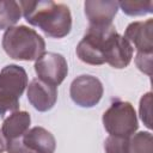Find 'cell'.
Listing matches in <instances>:
<instances>
[{"label": "cell", "mask_w": 153, "mask_h": 153, "mask_svg": "<svg viewBox=\"0 0 153 153\" xmlns=\"http://www.w3.org/2000/svg\"><path fill=\"white\" fill-rule=\"evenodd\" d=\"M19 6L25 20L41 29L48 37L62 38L71 32L72 14L67 5L51 0H23Z\"/></svg>", "instance_id": "1"}, {"label": "cell", "mask_w": 153, "mask_h": 153, "mask_svg": "<svg viewBox=\"0 0 153 153\" xmlns=\"http://www.w3.org/2000/svg\"><path fill=\"white\" fill-rule=\"evenodd\" d=\"M1 44L11 59L20 61L37 60L45 50L43 37L25 25L8 27L2 36Z\"/></svg>", "instance_id": "2"}, {"label": "cell", "mask_w": 153, "mask_h": 153, "mask_svg": "<svg viewBox=\"0 0 153 153\" xmlns=\"http://www.w3.org/2000/svg\"><path fill=\"white\" fill-rule=\"evenodd\" d=\"M114 24L110 25H88L84 37L78 43L75 53L80 61L99 66L105 63V53L108 44L114 33H116Z\"/></svg>", "instance_id": "3"}, {"label": "cell", "mask_w": 153, "mask_h": 153, "mask_svg": "<svg viewBox=\"0 0 153 153\" xmlns=\"http://www.w3.org/2000/svg\"><path fill=\"white\" fill-rule=\"evenodd\" d=\"M26 71L18 65H7L0 71V116L19 109V98L27 86Z\"/></svg>", "instance_id": "4"}, {"label": "cell", "mask_w": 153, "mask_h": 153, "mask_svg": "<svg viewBox=\"0 0 153 153\" xmlns=\"http://www.w3.org/2000/svg\"><path fill=\"white\" fill-rule=\"evenodd\" d=\"M103 126L110 135L129 137L139 128L134 106L129 102L114 100L103 114Z\"/></svg>", "instance_id": "5"}, {"label": "cell", "mask_w": 153, "mask_h": 153, "mask_svg": "<svg viewBox=\"0 0 153 153\" xmlns=\"http://www.w3.org/2000/svg\"><path fill=\"white\" fill-rule=\"evenodd\" d=\"M104 88L102 81L88 74L76 76L69 87L72 100L81 108H92L102 99Z\"/></svg>", "instance_id": "6"}, {"label": "cell", "mask_w": 153, "mask_h": 153, "mask_svg": "<svg viewBox=\"0 0 153 153\" xmlns=\"http://www.w3.org/2000/svg\"><path fill=\"white\" fill-rule=\"evenodd\" d=\"M33 67L39 80L55 87L65 80L68 73V65L65 56L53 51L41 55Z\"/></svg>", "instance_id": "7"}, {"label": "cell", "mask_w": 153, "mask_h": 153, "mask_svg": "<svg viewBox=\"0 0 153 153\" xmlns=\"http://www.w3.org/2000/svg\"><path fill=\"white\" fill-rule=\"evenodd\" d=\"M26 94L30 104L41 112L53 109L57 100V88L39 80L38 78L33 79L27 85Z\"/></svg>", "instance_id": "8"}, {"label": "cell", "mask_w": 153, "mask_h": 153, "mask_svg": "<svg viewBox=\"0 0 153 153\" xmlns=\"http://www.w3.org/2000/svg\"><path fill=\"white\" fill-rule=\"evenodd\" d=\"M123 37L137 53H153V19L130 23Z\"/></svg>", "instance_id": "9"}, {"label": "cell", "mask_w": 153, "mask_h": 153, "mask_svg": "<svg viewBox=\"0 0 153 153\" xmlns=\"http://www.w3.org/2000/svg\"><path fill=\"white\" fill-rule=\"evenodd\" d=\"M31 116L27 111H14L2 123L1 134L5 141V147L8 145L19 143L23 136L30 128Z\"/></svg>", "instance_id": "10"}, {"label": "cell", "mask_w": 153, "mask_h": 153, "mask_svg": "<svg viewBox=\"0 0 153 153\" xmlns=\"http://www.w3.org/2000/svg\"><path fill=\"white\" fill-rule=\"evenodd\" d=\"M134 48L131 44L118 32L114 33L108 44V49L105 53V62L111 67L121 69L126 68L133 57Z\"/></svg>", "instance_id": "11"}, {"label": "cell", "mask_w": 153, "mask_h": 153, "mask_svg": "<svg viewBox=\"0 0 153 153\" xmlns=\"http://www.w3.org/2000/svg\"><path fill=\"white\" fill-rule=\"evenodd\" d=\"M84 8L90 25H110L117 14L118 2L112 0H87Z\"/></svg>", "instance_id": "12"}, {"label": "cell", "mask_w": 153, "mask_h": 153, "mask_svg": "<svg viewBox=\"0 0 153 153\" xmlns=\"http://www.w3.org/2000/svg\"><path fill=\"white\" fill-rule=\"evenodd\" d=\"M23 145L30 153H54L56 141L54 135L43 127H33L23 136Z\"/></svg>", "instance_id": "13"}, {"label": "cell", "mask_w": 153, "mask_h": 153, "mask_svg": "<svg viewBox=\"0 0 153 153\" xmlns=\"http://www.w3.org/2000/svg\"><path fill=\"white\" fill-rule=\"evenodd\" d=\"M22 17L19 2L13 0H0V30L14 26Z\"/></svg>", "instance_id": "14"}, {"label": "cell", "mask_w": 153, "mask_h": 153, "mask_svg": "<svg viewBox=\"0 0 153 153\" xmlns=\"http://www.w3.org/2000/svg\"><path fill=\"white\" fill-rule=\"evenodd\" d=\"M127 153H153V136L149 131H139L128 139Z\"/></svg>", "instance_id": "15"}, {"label": "cell", "mask_w": 153, "mask_h": 153, "mask_svg": "<svg viewBox=\"0 0 153 153\" xmlns=\"http://www.w3.org/2000/svg\"><path fill=\"white\" fill-rule=\"evenodd\" d=\"M118 7L127 16L136 17L145 16L153 12V2L151 0H134V1H120Z\"/></svg>", "instance_id": "16"}, {"label": "cell", "mask_w": 153, "mask_h": 153, "mask_svg": "<svg viewBox=\"0 0 153 153\" xmlns=\"http://www.w3.org/2000/svg\"><path fill=\"white\" fill-rule=\"evenodd\" d=\"M128 139L123 136L110 135L104 141L105 153H127L128 149Z\"/></svg>", "instance_id": "17"}, {"label": "cell", "mask_w": 153, "mask_h": 153, "mask_svg": "<svg viewBox=\"0 0 153 153\" xmlns=\"http://www.w3.org/2000/svg\"><path fill=\"white\" fill-rule=\"evenodd\" d=\"M139 111H140V118L143 122V124L151 129L152 128V92H147L143 94L140 99V105H139Z\"/></svg>", "instance_id": "18"}, {"label": "cell", "mask_w": 153, "mask_h": 153, "mask_svg": "<svg viewBox=\"0 0 153 153\" xmlns=\"http://www.w3.org/2000/svg\"><path fill=\"white\" fill-rule=\"evenodd\" d=\"M152 56L153 53H137L135 56V63L137 68L148 76L152 75Z\"/></svg>", "instance_id": "19"}, {"label": "cell", "mask_w": 153, "mask_h": 153, "mask_svg": "<svg viewBox=\"0 0 153 153\" xmlns=\"http://www.w3.org/2000/svg\"><path fill=\"white\" fill-rule=\"evenodd\" d=\"M4 151H6V147H5V141H4V137H2V134L0 130V153H2Z\"/></svg>", "instance_id": "20"}]
</instances>
